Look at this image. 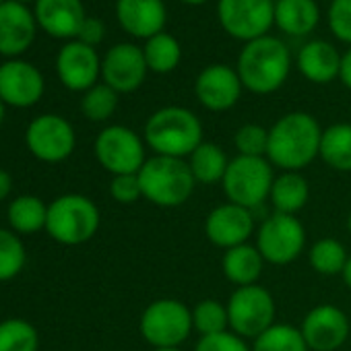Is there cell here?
I'll use <instances>...</instances> for the list:
<instances>
[{
  "label": "cell",
  "instance_id": "12",
  "mask_svg": "<svg viewBox=\"0 0 351 351\" xmlns=\"http://www.w3.org/2000/svg\"><path fill=\"white\" fill-rule=\"evenodd\" d=\"M29 151L40 159L48 163L64 161L73 155L77 136L71 122L58 114H44L38 116L29 126L25 134Z\"/></svg>",
  "mask_w": 351,
  "mask_h": 351
},
{
  "label": "cell",
  "instance_id": "32",
  "mask_svg": "<svg viewBox=\"0 0 351 351\" xmlns=\"http://www.w3.org/2000/svg\"><path fill=\"white\" fill-rule=\"evenodd\" d=\"M193 326L201 337L217 335L230 330V316L228 306L217 300H201L193 308Z\"/></svg>",
  "mask_w": 351,
  "mask_h": 351
},
{
  "label": "cell",
  "instance_id": "31",
  "mask_svg": "<svg viewBox=\"0 0 351 351\" xmlns=\"http://www.w3.org/2000/svg\"><path fill=\"white\" fill-rule=\"evenodd\" d=\"M252 351H310L298 326L275 322L252 341Z\"/></svg>",
  "mask_w": 351,
  "mask_h": 351
},
{
  "label": "cell",
  "instance_id": "9",
  "mask_svg": "<svg viewBox=\"0 0 351 351\" xmlns=\"http://www.w3.org/2000/svg\"><path fill=\"white\" fill-rule=\"evenodd\" d=\"M267 265L285 267L306 248V228L295 215L271 213L256 230V244Z\"/></svg>",
  "mask_w": 351,
  "mask_h": 351
},
{
  "label": "cell",
  "instance_id": "30",
  "mask_svg": "<svg viewBox=\"0 0 351 351\" xmlns=\"http://www.w3.org/2000/svg\"><path fill=\"white\" fill-rule=\"evenodd\" d=\"M347 261H349L347 248L343 246V242L335 238H320L308 250V263L312 271L324 277L341 275Z\"/></svg>",
  "mask_w": 351,
  "mask_h": 351
},
{
  "label": "cell",
  "instance_id": "2",
  "mask_svg": "<svg viewBox=\"0 0 351 351\" xmlns=\"http://www.w3.org/2000/svg\"><path fill=\"white\" fill-rule=\"evenodd\" d=\"M143 138L153 155L186 159L203 143V122L189 108L165 106L147 118Z\"/></svg>",
  "mask_w": 351,
  "mask_h": 351
},
{
  "label": "cell",
  "instance_id": "38",
  "mask_svg": "<svg viewBox=\"0 0 351 351\" xmlns=\"http://www.w3.org/2000/svg\"><path fill=\"white\" fill-rule=\"evenodd\" d=\"M110 195L116 203L120 205H132L138 199H143L138 173H122V176H112L110 182Z\"/></svg>",
  "mask_w": 351,
  "mask_h": 351
},
{
  "label": "cell",
  "instance_id": "49",
  "mask_svg": "<svg viewBox=\"0 0 351 351\" xmlns=\"http://www.w3.org/2000/svg\"><path fill=\"white\" fill-rule=\"evenodd\" d=\"M3 3H7V0H0V5H3Z\"/></svg>",
  "mask_w": 351,
  "mask_h": 351
},
{
  "label": "cell",
  "instance_id": "46",
  "mask_svg": "<svg viewBox=\"0 0 351 351\" xmlns=\"http://www.w3.org/2000/svg\"><path fill=\"white\" fill-rule=\"evenodd\" d=\"M153 351H182L180 347H167V349H153Z\"/></svg>",
  "mask_w": 351,
  "mask_h": 351
},
{
  "label": "cell",
  "instance_id": "18",
  "mask_svg": "<svg viewBox=\"0 0 351 351\" xmlns=\"http://www.w3.org/2000/svg\"><path fill=\"white\" fill-rule=\"evenodd\" d=\"M56 73L66 89L85 93L97 85V79L101 77V58L95 48L73 40L60 48L56 56Z\"/></svg>",
  "mask_w": 351,
  "mask_h": 351
},
{
  "label": "cell",
  "instance_id": "16",
  "mask_svg": "<svg viewBox=\"0 0 351 351\" xmlns=\"http://www.w3.org/2000/svg\"><path fill=\"white\" fill-rule=\"evenodd\" d=\"M242 81L236 69L228 64H211L203 69L195 81V95L209 112L232 110L242 95Z\"/></svg>",
  "mask_w": 351,
  "mask_h": 351
},
{
  "label": "cell",
  "instance_id": "28",
  "mask_svg": "<svg viewBox=\"0 0 351 351\" xmlns=\"http://www.w3.org/2000/svg\"><path fill=\"white\" fill-rule=\"evenodd\" d=\"M143 54H145V60H147V66L151 73L167 75L178 69V64L182 60V46L171 34L161 32L145 42Z\"/></svg>",
  "mask_w": 351,
  "mask_h": 351
},
{
  "label": "cell",
  "instance_id": "42",
  "mask_svg": "<svg viewBox=\"0 0 351 351\" xmlns=\"http://www.w3.org/2000/svg\"><path fill=\"white\" fill-rule=\"evenodd\" d=\"M13 191V178L7 169H0V201H5Z\"/></svg>",
  "mask_w": 351,
  "mask_h": 351
},
{
  "label": "cell",
  "instance_id": "7",
  "mask_svg": "<svg viewBox=\"0 0 351 351\" xmlns=\"http://www.w3.org/2000/svg\"><path fill=\"white\" fill-rule=\"evenodd\" d=\"M138 328L153 349L180 347L195 330L193 308L176 298L155 300L143 310Z\"/></svg>",
  "mask_w": 351,
  "mask_h": 351
},
{
  "label": "cell",
  "instance_id": "25",
  "mask_svg": "<svg viewBox=\"0 0 351 351\" xmlns=\"http://www.w3.org/2000/svg\"><path fill=\"white\" fill-rule=\"evenodd\" d=\"M320 11L316 0H277L275 3V25L293 38L308 36L318 25Z\"/></svg>",
  "mask_w": 351,
  "mask_h": 351
},
{
  "label": "cell",
  "instance_id": "33",
  "mask_svg": "<svg viewBox=\"0 0 351 351\" xmlns=\"http://www.w3.org/2000/svg\"><path fill=\"white\" fill-rule=\"evenodd\" d=\"M38 330L21 318L0 322V351H38Z\"/></svg>",
  "mask_w": 351,
  "mask_h": 351
},
{
  "label": "cell",
  "instance_id": "44",
  "mask_svg": "<svg viewBox=\"0 0 351 351\" xmlns=\"http://www.w3.org/2000/svg\"><path fill=\"white\" fill-rule=\"evenodd\" d=\"M180 3H184V5H191V7H199V5H205L207 0H180Z\"/></svg>",
  "mask_w": 351,
  "mask_h": 351
},
{
  "label": "cell",
  "instance_id": "3",
  "mask_svg": "<svg viewBox=\"0 0 351 351\" xmlns=\"http://www.w3.org/2000/svg\"><path fill=\"white\" fill-rule=\"evenodd\" d=\"M244 89L254 95H271L283 87L291 71L287 46L273 36L244 44L236 66Z\"/></svg>",
  "mask_w": 351,
  "mask_h": 351
},
{
  "label": "cell",
  "instance_id": "21",
  "mask_svg": "<svg viewBox=\"0 0 351 351\" xmlns=\"http://www.w3.org/2000/svg\"><path fill=\"white\" fill-rule=\"evenodd\" d=\"M116 19L126 34L147 42L163 32L167 11L163 0H116Z\"/></svg>",
  "mask_w": 351,
  "mask_h": 351
},
{
  "label": "cell",
  "instance_id": "43",
  "mask_svg": "<svg viewBox=\"0 0 351 351\" xmlns=\"http://www.w3.org/2000/svg\"><path fill=\"white\" fill-rule=\"evenodd\" d=\"M341 277H343V283L351 289V254H349V261H347V265H345V269H343Z\"/></svg>",
  "mask_w": 351,
  "mask_h": 351
},
{
  "label": "cell",
  "instance_id": "29",
  "mask_svg": "<svg viewBox=\"0 0 351 351\" xmlns=\"http://www.w3.org/2000/svg\"><path fill=\"white\" fill-rule=\"evenodd\" d=\"M46 221L48 207L38 197H17L9 207V223L17 234H36L46 228Z\"/></svg>",
  "mask_w": 351,
  "mask_h": 351
},
{
  "label": "cell",
  "instance_id": "24",
  "mask_svg": "<svg viewBox=\"0 0 351 351\" xmlns=\"http://www.w3.org/2000/svg\"><path fill=\"white\" fill-rule=\"evenodd\" d=\"M269 201L275 213L298 215L310 201V184L302 171H281L273 180Z\"/></svg>",
  "mask_w": 351,
  "mask_h": 351
},
{
  "label": "cell",
  "instance_id": "36",
  "mask_svg": "<svg viewBox=\"0 0 351 351\" xmlns=\"http://www.w3.org/2000/svg\"><path fill=\"white\" fill-rule=\"evenodd\" d=\"M234 145L238 155L244 157H267L269 149V130L261 124L248 122L242 124L234 134Z\"/></svg>",
  "mask_w": 351,
  "mask_h": 351
},
{
  "label": "cell",
  "instance_id": "15",
  "mask_svg": "<svg viewBox=\"0 0 351 351\" xmlns=\"http://www.w3.org/2000/svg\"><path fill=\"white\" fill-rule=\"evenodd\" d=\"M254 232V217L250 209L234 203H223L213 207L205 217L207 240L223 250L248 244Z\"/></svg>",
  "mask_w": 351,
  "mask_h": 351
},
{
  "label": "cell",
  "instance_id": "8",
  "mask_svg": "<svg viewBox=\"0 0 351 351\" xmlns=\"http://www.w3.org/2000/svg\"><path fill=\"white\" fill-rule=\"evenodd\" d=\"M226 306L230 316V330L242 339L254 341L261 332L275 324V298L267 287L258 283L236 287Z\"/></svg>",
  "mask_w": 351,
  "mask_h": 351
},
{
  "label": "cell",
  "instance_id": "35",
  "mask_svg": "<svg viewBox=\"0 0 351 351\" xmlns=\"http://www.w3.org/2000/svg\"><path fill=\"white\" fill-rule=\"evenodd\" d=\"M25 267V248L17 234L0 228V281L17 277Z\"/></svg>",
  "mask_w": 351,
  "mask_h": 351
},
{
  "label": "cell",
  "instance_id": "17",
  "mask_svg": "<svg viewBox=\"0 0 351 351\" xmlns=\"http://www.w3.org/2000/svg\"><path fill=\"white\" fill-rule=\"evenodd\" d=\"M44 77L32 62L11 58L0 64V99L5 106H36L44 95Z\"/></svg>",
  "mask_w": 351,
  "mask_h": 351
},
{
  "label": "cell",
  "instance_id": "23",
  "mask_svg": "<svg viewBox=\"0 0 351 351\" xmlns=\"http://www.w3.org/2000/svg\"><path fill=\"white\" fill-rule=\"evenodd\" d=\"M265 258L254 244H242L223 252L221 271L230 283L236 287H246L258 283L265 271Z\"/></svg>",
  "mask_w": 351,
  "mask_h": 351
},
{
  "label": "cell",
  "instance_id": "14",
  "mask_svg": "<svg viewBox=\"0 0 351 351\" xmlns=\"http://www.w3.org/2000/svg\"><path fill=\"white\" fill-rule=\"evenodd\" d=\"M149 73L143 48L134 44H116L101 58V79L116 93L136 91Z\"/></svg>",
  "mask_w": 351,
  "mask_h": 351
},
{
  "label": "cell",
  "instance_id": "11",
  "mask_svg": "<svg viewBox=\"0 0 351 351\" xmlns=\"http://www.w3.org/2000/svg\"><path fill=\"white\" fill-rule=\"evenodd\" d=\"M217 19L223 32L240 42H252L269 36L275 23L273 0H219Z\"/></svg>",
  "mask_w": 351,
  "mask_h": 351
},
{
  "label": "cell",
  "instance_id": "39",
  "mask_svg": "<svg viewBox=\"0 0 351 351\" xmlns=\"http://www.w3.org/2000/svg\"><path fill=\"white\" fill-rule=\"evenodd\" d=\"M195 351H252L246 339L238 337L232 330L201 337L199 343L195 345Z\"/></svg>",
  "mask_w": 351,
  "mask_h": 351
},
{
  "label": "cell",
  "instance_id": "19",
  "mask_svg": "<svg viewBox=\"0 0 351 351\" xmlns=\"http://www.w3.org/2000/svg\"><path fill=\"white\" fill-rule=\"evenodd\" d=\"M38 21L34 11L17 0H7L0 5V54L17 58L27 52L36 40Z\"/></svg>",
  "mask_w": 351,
  "mask_h": 351
},
{
  "label": "cell",
  "instance_id": "26",
  "mask_svg": "<svg viewBox=\"0 0 351 351\" xmlns=\"http://www.w3.org/2000/svg\"><path fill=\"white\" fill-rule=\"evenodd\" d=\"M186 161L191 165L197 184H205V186L221 182L230 165V157L226 155V151L219 145L207 141H203Z\"/></svg>",
  "mask_w": 351,
  "mask_h": 351
},
{
  "label": "cell",
  "instance_id": "41",
  "mask_svg": "<svg viewBox=\"0 0 351 351\" xmlns=\"http://www.w3.org/2000/svg\"><path fill=\"white\" fill-rule=\"evenodd\" d=\"M339 81L351 91V48L341 56V71H339Z\"/></svg>",
  "mask_w": 351,
  "mask_h": 351
},
{
  "label": "cell",
  "instance_id": "47",
  "mask_svg": "<svg viewBox=\"0 0 351 351\" xmlns=\"http://www.w3.org/2000/svg\"><path fill=\"white\" fill-rule=\"evenodd\" d=\"M17 3H23V5H29V3H34V5H36L38 0H17Z\"/></svg>",
  "mask_w": 351,
  "mask_h": 351
},
{
  "label": "cell",
  "instance_id": "48",
  "mask_svg": "<svg viewBox=\"0 0 351 351\" xmlns=\"http://www.w3.org/2000/svg\"><path fill=\"white\" fill-rule=\"evenodd\" d=\"M347 230H349V234H351V213H349V217H347Z\"/></svg>",
  "mask_w": 351,
  "mask_h": 351
},
{
  "label": "cell",
  "instance_id": "5",
  "mask_svg": "<svg viewBox=\"0 0 351 351\" xmlns=\"http://www.w3.org/2000/svg\"><path fill=\"white\" fill-rule=\"evenodd\" d=\"M99 209L83 195H62L48 205L46 232L60 244L77 246L89 242L99 230Z\"/></svg>",
  "mask_w": 351,
  "mask_h": 351
},
{
  "label": "cell",
  "instance_id": "40",
  "mask_svg": "<svg viewBox=\"0 0 351 351\" xmlns=\"http://www.w3.org/2000/svg\"><path fill=\"white\" fill-rule=\"evenodd\" d=\"M104 38H106V25H104V21H99L95 17H87L85 23L81 25L79 36H77V40L81 44L91 46V48H95L97 44H101Z\"/></svg>",
  "mask_w": 351,
  "mask_h": 351
},
{
  "label": "cell",
  "instance_id": "22",
  "mask_svg": "<svg viewBox=\"0 0 351 351\" xmlns=\"http://www.w3.org/2000/svg\"><path fill=\"white\" fill-rule=\"evenodd\" d=\"M298 69L306 81L316 85H326L339 79L341 54L332 44L324 40H312L302 46L298 54Z\"/></svg>",
  "mask_w": 351,
  "mask_h": 351
},
{
  "label": "cell",
  "instance_id": "37",
  "mask_svg": "<svg viewBox=\"0 0 351 351\" xmlns=\"http://www.w3.org/2000/svg\"><path fill=\"white\" fill-rule=\"evenodd\" d=\"M328 27L339 42L351 44V0H330Z\"/></svg>",
  "mask_w": 351,
  "mask_h": 351
},
{
  "label": "cell",
  "instance_id": "4",
  "mask_svg": "<svg viewBox=\"0 0 351 351\" xmlns=\"http://www.w3.org/2000/svg\"><path fill=\"white\" fill-rule=\"evenodd\" d=\"M143 199L161 209L182 207L195 193L197 180L186 159L153 155L138 171Z\"/></svg>",
  "mask_w": 351,
  "mask_h": 351
},
{
  "label": "cell",
  "instance_id": "27",
  "mask_svg": "<svg viewBox=\"0 0 351 351\" xmlns=\"http://www.w3.org/2000/svg\"><path fill=\"white\" fill-rule=\"evenodd\" d=\"M330 169L335 171H351V124L337 122L322 130L320 138V155Z\"/></svg>",
  "mask_w": 351,
  "mask_h": 351
},
{
  "label": "cell",
  "instance_id": "45",
  "mask_svg": "<svg viewBox=\"0 0 351 351\" xmlns=\"http://www.w3.org/2000/svg\"><path fill=\"white\" fill-rule=\"evenodd\" d=\"M3 120H5V104L0 99V124H3Z\"/></svg>",
  "mask_w": 351,
  "mask_h": 351
},
{
  "label": "cell",
  "instance_id": "6",
  "mask_svg": "<svg viewBox=\"0 0 351 351\" xmlns=\"http://www.w3.org/2000/svg\"><path fill=\"white\" fill-rule=\"evenodd\" d=\"M273 180L275 171L267 157L236 155L234 159H230L221 186L228 203L252 211L269 199Z\"/></svg>",
  "mask_w": 351,
  "mask_h": 351
},
{
  "label": "cell",
  "instance_id": "20",
  "mask_svg": "<svg viewBox=\"0 0 351 351\" xmlns=\"http://www.w3.org/2000/svg\"><path fill=\"white\" fill-rule=\"evenodd\" d=\"M38 27L58 40H77L85 23L83 0H38L34 7Z\"/></svg>",
  "mask_w": 351,
  "mask_h": 351
},
{
  "label": "cell",
  "instance_id": "34",
  "mask_svg": "<svg viewBox=\"0 0 351 351\" xmlns=\"http://www.w3.org/2000/svg\"><path fill=\"white\" fill-rule=\"evenodd\" d=\"M118 95L120 93H116L106 83L93 85L89 91L83 93V99H81V110H83L85 118L91 120V122L110 120L114 116L116 108H118Z\"/></svg>",
  "mask_w": 351,
  "mask_h": 351
},
{
  "label": "cell",
  "instance_id": "13",
  "mask_svg": "<svg viewBox=\"0 0 351 351\" xmlns=\"http://www.w3.org/2000/svg\"><path fill=\"white\" fill-rule=\"evenodd\" d=\"M310 351H337L351 332L347 314L332 304H320L308 310L300 326Z\"/></svg>",
  "mask_w": 351,
  "mask_h": 351
},
{
  "label": "cell",
  "instance_id": "10",
  "mask_svg": "<svg viewBox=\"0 0 351 351\" xmlns=\"http://www.w3.org/2000/svg\"><path fill=\"white\" fill-rule=\"evenodd\" d=\"M145 149V138H141L132 128L122 124L106 126L97 134L93 145L99 165L112 176L138 173L147 161Z\"/></svg>",
  "mask_w": 351,
  "mask_h": 351
},
{
  "label": "cell",
  "instance_id": "1",
  "mask_svg": "<svg viewBox=\"0 0 351 351\" xmlns=\"http://www.w3.org/2000/svg\"><path fill=\"white\" fill-rule=\"evenodd\" d=\"M322 128L308 112H289L269 128L267 159L281 171H302L320 155Z\"/></svg>",
  "mask_w": 351,
  "mask_h": 351
}]
</instances>
